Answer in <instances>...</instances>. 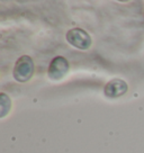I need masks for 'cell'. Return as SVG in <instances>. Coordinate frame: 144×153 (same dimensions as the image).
<instances>
[{"label": "cell", "mask_w": 144, "mask_h": 153, "mask_svg": "<svg viewBox=\"0 0 144 153\" xmlns=\"http://www.w3.org/2000/svg\"><path fill=\"white\" fill-rule=\"evenodd\" d=\"M34 73V62L28 55L20 56L14 67V78L19 82H26L32 78Z\"/></svg>", "instance_id": "1"}, {"label": "cell", "mask_w": 144, "mask_h": 153, "mask_svg": "<svg viewBox=\"0 0 144 153\" xmlns=\"http://www.w3.org/2000/svg\"><path fill=\"white\" fill-rule=\"evenodd\" d=\"M67 41L79 50H88L91 46V37L82 28H72L67 33Z\"/></svg>", "instance_id": "2"}, {"label": "cell", "mask_w": 144, "mask_h": 153, "mask_svg": "<svg viewBox=\"0 0 144 153\" xmlns=\"http://www.w3.org/2000/svg\"><path fill=\"white\" fill-rule=\"evenodd\" d=\"M69 71V62L65 57L55 56L48 69V76L52 80H61Z\"/></svg>", "instance_id": "3"}, {"label": "cell", "mask_w": 144, "mask_h": 153, "mask_svg": "<svg viewBox=\"0 0 144 153\" xmlns=\"http://www.w3.org/2000/svg\"><path fill=\"white\" fill-rule=\"evenodd\" d=\"M128 90L127 83L122 79H113L105 86L104 92L109 98H117L120 96L125 95Z\"/></svg>", "instance_id": "4"}, {"label": "cell", "mask_w": 144, "mask_h": 153, "mask_svg": "<svg viewBox=\"0 0 144 153\" xmlns=\"http://www.w3.org/2000/svg\"><path fill=\"white\" fill-rule=\"evenodd\" d=\"M10 110V99L7 97V95L1 94V117L6 116L7 111Z\"/></svg>", "instance_id": "5"}]
</instances>
